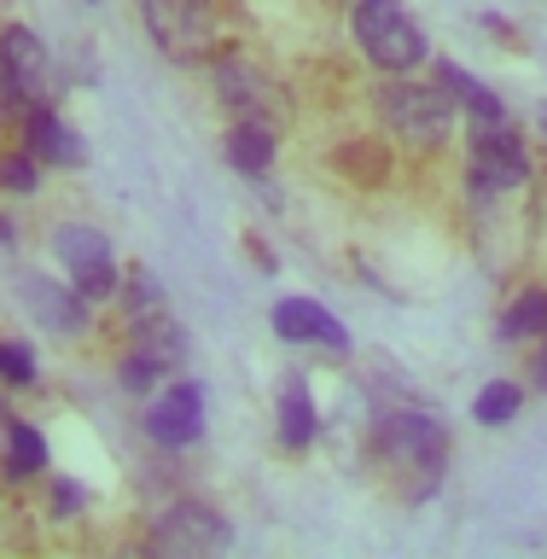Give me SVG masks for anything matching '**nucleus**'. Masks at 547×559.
Masks as SVG:
<instances>
[{"mask_svg":"<svg viewBox=\"0 0 547 559\" xmlns=\"http://www.w3.org/2000/svg\"><path fill=\"white\" fill-rule=\"evenodd\" d=\"M12 239V227H7V216H0V245H7Z\"/></svg>","mask_w":547,"mask_h":559,"instance_id":"obj_23","label":"nucleus"},{"mask_svg":"<svg viewBox=\"0 0 547 559\" xmlns=\"http://www.w3.org/2000/svg\"><path fill=\"white\" fill-rule=\"evenodd\" d=\"M216 87H222V105L234 111V122H269V129H280V117H286L280 87L262 76L257 64H245V59H222L216 64Z\"/></svg>","mask_w":547,"mask_h":559,"instance_id":"obj_6","label":"nucleus"},{"mask_svg":"<svg viewBox=\"0 0 547 559\" xmlns=\"http://www.w3.org/2000/svg\"><path fill=\"white\" fill-rule=\"evenodd\" d=\"M146 431H152V443H164V449L199 443V431H204V391H199V384H169V391L146 408Z\"/></svg>","mask_w":547,"mask_h":559,"instance_id":"obj_9","label":"nucleus"},{"mask_svg":"<svg viewBox=\"0 0 547 559\" xmlns=\"http://www.w3.org/2000/svg\"><path fill=\"white\" fill-rule=\"evenodd\" d=\"M152 548L157 554H216L227 548V524L210 513V507L199 501H181V507H169L164 519H157V531H152Z\"/></svg>","mask_w":547,"mask_h":559,"instance_id":"obj_7","label":"nucleus"},{"mask_svg":"<svg viewBox=\"0 0 547 559\" xmlns=\"http://www.w3.org/2000/svg\"><path fill=\"white\" fill-rule=\"evenodd\" d=\"M17 105H24V99H17V87H12V76H7V64H0V122H7Z\"/></svg>","mask_w":547,"mask_h":559,"instance_id":"obj_22","label":"nucleus"},{"mask_svg":"<svg viewBox=\"0 0 547 559\" xmlns=\"http://www.w3.org/2000/svg\"><path fill=\"white\" fill-rule=\"evenodd\" d=\"M379 117L384 129H391L396 140H408V146H443L449 140V122H454V94L443 82H408V70L402 76L384 82L379 94Z\"/></svg>","mask_w":547,"mask_h":559,"instance_id":"obj_2","label":"nucleus"},{"mask_svg":"<svg viewBox=\"0 0 547 559\" xmlns=\"http://www.w3.org/2000/svg\"><path fill=\"white\" fill-rule=\"evenodd\" d=\"M274 129L269 122H234V129H227V164H234L239 175H262L274 164Z\"/></svg>","mask_w":547,"mask_h":559,"instance_id":"obj_14","label":"nucleus"},{"mask_svg":"<svg viewBox=\"0 0 547 559\" xmlns=\"http://www.w3.org/2000/svg\"><path fill=\"white\" fill-rule=\"evenodd\" d=\"M24 304L41 314V321L59 332V338H70V332H82L87 326V297L76 292V286H52V280H41V274H29L24 280Z\"/></svg>","mask_w":547,"mask_h":559,"instance_id":"obj_11","label":"nucleus"},{"mask_svg":"<svg viewBox=\"0 0 547 559\" xmlns=\"http://www.w3.org/2000/svg\"><path fill=\"white\" fill-rule=\"evenodd\" d=\"M0 379H7V384H29V379H35V356H29V344L0 338Z\"/></svg>","mask_w":547,"mask_h":559,"instance_id":"obj_20","label":"nucleus"},{"mask_svg":"<svg viewBox=\"0 0 547 559\" xmlns=\"http://www.w3.org/2000/svg\"><path fill=\"white\" fill-rule=\"evenodd\" d=\"M542 129H547V111H542Z\"/></svg>","mask_w":547,"mask_h":559,"instance_id":"obj_25","label":"nucleus"},{"mask_svg":"<svg viewBox=\"0 0 547 559\" xmlns=\"http://www.w3.org/2000/svg\"><path fill=\"white\" fill-rule=\"evenodd\" d=\"M437 82H443L449 94L466 105L472 122H507V105H501L496 94H489V87H484L478 76H472V70H461V64H437Z\"/></svg>","mask_w":547,"mask_h":559,"instance_id":"obj_15","label":"nucleus"},{"mask_svg":"<svg viewBox=\"0 0 547 559\" xmlns=\"http://www.w3.org/2000/svg\"><path fill=\"white\" fill-rule=\"evenodd\" d=\"M314 431H321V414H314V396L304 379H292L286 391H280V443L286 449H309Z\"/></svg>","mask_w":547,"mask_h":559,"instance_id":"obj_13","label":"nucleus"},{"mask_svg":"<svg viewBox=\"0 0 547 559\" xmlns=\"http://www.w3.org/2000/svg\"><path fill=\"white\" fill-rule=\"evenodd\" d=\"M274 332L286 344H332V349H349V332L332 309H321L314 297H280L274 304Z\"/></svg>","mask_w":547,"mask_h":559,"instance_id":"obj_10","label":"nucleus"},{"mask_svg":"<svg viewBox=\"0 0 547 559\" xmlns=\"http://www.w3.org/2000/svg\"><path fill=\"white\" fill-rule=\"evenodd\" d=\"M501 332L507 338H536V332H547V292H519L501 314Z\"/></svg>","mask_w":547,"mask_h":559,"instance_id":"obj_17","label":"nucleus"},{"mask_svg":"<svg viewBox=\"0 0 547 559\" xmlns=\"http://www.w3.org/2000/svg\"><path fill=\"white\" fill-rule=\"evenodd\" d=\"M0 187H7V192H35V187H41L35 152H12V157H0Z\"/></svg>","mask_w":547,"mask_h":559,"instance_id":"obj_19","label":"nucleus"},{"mask_svg":"<svg viewBox=\"0 0 547 559\" xmlns=\"http://www.w3.org/2000/svg\"><path fill=\"white\" fill-rule=\"evenodd\" d=\"M152 41L181 64H204L222 52V12L216 0H140Z\"/></svg>","mask_w":547,"mask_h":559,"instance_id":"obj_3","label":"nucleus"},{"mask_svg":"<svg viewBox=\"0 0 547 559\" xmlns=\"http://www.w3.org/2000/svg\"><path fill=\"white\" fill-rule=\"evenodd\" d=\"M52 257L64 262L70 286H76L87 304H99V297H111V292H117V262H111V245H105L99 227L64 222L59 234H52Z\"/></svg>","mask_w":547,"mask_h":559,"instance_id":"obj_5","label":"nucleus"},{"mask_svg":"<svg viewBox=\"0 0 547 559\" xmlns=\"http://www.w3.org/2000/svg\"><path fill=\"white\" fill-rule=\"evenodd\" d=\"M52 507H59V519H76V507H82V489H76V484H59V489H52Z\"/></svg>","mask_w":547,"mask_h":559,"instance_id":"obj_21","label":"nucleus"},{"mask_svg":"<svg viewBox=\"0 0 547 559\" xmlns=\"http://www.w3.org/2000/svg\"><path fill=\"white\" fill-rule=\"evenodd\" d=\"M7 419V472L12 478H35V472L47 466V437L24 426V419H12V414H0Z\"/></svg>","mask_w":547,"mask_h":559,"instance_id":"obj_16","label":"nucleus"},{"mask_svg":"<svg viewBox=\"0 0 547 559\" xmlns=\"http://www.w3.org/2000/svg\"><path fill=\"white\" fill-rule=\"evenodd\" d=\"M29 152H35V164H52V169H82V140H76V129H70L64 117H52L47 105H35L29 111Z\"/></svg>","mask_w":547,"mask_h":559,"instance_id":"obj_12","label":"nucleus"},{"mask_svg":"<svg viewBox=\"0 0 547 559\" xmlns=\"http://www.w3.org/2000/svg\"><path fill=\"white\" fill-rule=\"evenodd\" d=\"M542 384H547V349H542Z\"/></svg>","mask_w":547,"mask_h":559,"instance_id":"obj_24","label":"nucleus"},{"mask_svg":"<svg viewBox=\"0 0 547 559\" xmlns=\"http://www.w3.org/2000/svg\"><path fill=\"white\" fill-rule=\"evenodd\" d=\"M0 64H7L17 99H24V105H47V94H52V70H47L41 35L24 29V24H7V29H0Z\"/></svg>","mask_w":547,"mask_h":559,"instance_id":"obj_8","label":"nucleus"},{"mask_svg":"<svg viewBox=\"0 0 547 559\" xmlns=\"http://www.w3.org/2000/svg\"><path fill=\"white\" fill-rule=\"evenodd\" d=\"M449 454V431L431 414H391L379 426V461L391 472H426L437 484V466Z\"/></svg>","mask_w":547,"mask_h":559,"instance_id":"obj_4","label":"nucleus"},{"mask_svg":"<svg viewBox=\"0 0 547 559\" xmlns=\"http://www.w3.org/2000/svg\"><path fill=\"white\" fill-rule=\"evenodd\" d=\"M519 402H524L519 384L496 379V384H484V391H478V402H472V419H478V426H507V419L519 414Z\"/></svg>","mask_w":547,"mask_h":559,"instance_id":"obj_18","label":"nucleus"},{"mask_svg":"<svg viewBox=\"0 0 547 559\" xmlns=\"http://www.w3.org/2000/svg\"><path fill=\"white\" fill-rule=\"evenodd\" d=\"M349 35H356L361 59L379 64L384 76H402V70H414L431 52L426 29L414 24V12L402 7V0H356V12H349Z\"/></svg>","mask_w":547,"mask_h":559,"instance_id":"obj_1","label":"nucleus"}]
</instances>
